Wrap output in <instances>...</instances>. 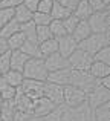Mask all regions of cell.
I'll return each instance as SVG.
<instances>
[{
	"mask_svg": "<svg viewBox=\"0 0 110 121\" xmlns=\"http://www.w3.org/2000/svg\"><path fill=\"white\" fill-rule=\"evenodd\" d=\"M109 44H110V32H104V34H93L92 32L87 39H84L83 41L78 43V48L93 57L99 49L109 46Z\"/></svg>",
	"mask_w": 110,
	"mask_h": 121,
	"instance_id": "cell-1",
	"label": "cell"
},
{
	"mask_svg": "<svg viewBox=\"0 0 110 121\" xmlns=\"http://www.w3.org/2000/svg\"><path fill=\"white\" fill-rule=\"evenodd\" d=\"M87 103V94L77 86H63V106L77 109Z\"/></svg>",
	"mask_w": 110,
	"mask_h": 121,
	"instance_id": "cell-2",
	"label": "cell"
},
{
	"mask_svg": "<svg viewBox=\"0 0 110 121\" xmlns=\"http://www.w3.org/2000/svg\"><path fill=\"white\" fill-rule=\"evenodd\" d=\"M24 78L28 80H37V81H46L48 80V69L45 66L43 58H29L21 71Z\"/></svg>",
	"mask_w": 110,
	"mask_h": 121,
	"instance_id": "cell-3",
	"label": "cell"
},
{
	"mask_svg": "<svg viewBox=\"0 0 110 121\" xmlns=\"http://www.w3.org/2000/svg\"><path fill=\"white\" fill-rule=\"evenodd\" d=\"M87 23L93 34L110 32V9L106 8L102 11L92 12V15L87 18Z\"/></svg>",
	"mask_w": 110,
	"mask_h": 121,
	"instance_id": "cell-4",
	"label": "cell"
},
{
	"mask_svg": "<svg viewBox=\"0 0 110 121\" xmlns=\"http://www.w3.org/2000/svg\"><path fill=\"white\" fill-rule=\"evenodd\" d=\"M106 103H110V89H106L96 83L95 87L87 92V106L93 110Z\"/></svg>",
	"mask_w": 110,
	"mask_h": 121,
	"instance_id": "cell-5",
	"label": "cell"
},
{
	"mask_svg": "<svg viewBox=\"0 0 110 121\" xmlns=\"http://www.w3.org/2000/svg\"><path fill=\"white\" fill-rule=\"evenodd\" d=\"M92 61H93V57L90 55V54L81 51L80 48H78V49H75L73 52L67 57L69 68L77 69V71H89Z\"/></svg>",
	"mask_w": 110,
	"mask_h": 121,
	"instance_id": "cell-6",
	"label": "cell"
},
{
	"mask_svg": "<svg viewBox=\"0 0 110 121\" xmlns=\"http://www.w3.org/2000/svg\"><path fill=\"white\" fill-rule=\"evenodd\" d=\"M43 86H45V81H37V80H28V78H24L18 89H20L29 100L34 101V100H37V98L43 97Z\"/></svg>",
	"mask_w": 110,
	"mask_h": 121,
	"instance_id": "cell-7",
	"label": "cell"
},
{
	"mask_svg": "<svg viewBox=\"0 0 110 121\" xmlns=\"http://www.w3.org/2000/svg\"><path fill=\"white\" fill-rule=\"evenodd\" d=\"M55 107H58V106H55L54 103H51L48 98L40 97V98H37V100L32 101L31 115H32L34 118H40V117H45V115H48V113H51Z\"/></svg>",
	"mask_w": 110,
	"mask_h": 121,
	"instance_id": "cell-8",
	"label": "cell"
},
{
	"mask_svg": "<svg viewBox=\"0 0 110 121\" xmlns=\"http://www.w3.org/2000/svg\"><path fill=\"white\" fill-rule=\"evenodd\" d=\"M43 97L48 98L55 106H63V86L55 84V83L45 81V86H43Z\"/></svg>",
	"mask_w": 110,
	"mask_h": 121,
	"instance_id": "cell-9",
	"label": "cell"
},
{
	"mask_svg": "<svg viewBox=\"0 0 110 121\" xmlns=\"http://www.w3.org/2000/svg\"><path fill=\"white\" fill-rule=\"evenodd\" d=\"M43 61H45V66H46V69H48V72H55V71H60V69L69 68L67 58L61 57L58 52L51 54V55L45 57V58H43Z\"/></svg>",
	"mask_w": 110,
	"mask_h": 121,
	"instance_id": "cell-10",
	"label": "cell"
},
{
	"mask_svg": "<svg viewBox=\"0 0 110 121\" xmlns=\"http://www.w3.org/2000/svg\"><path fill=\"white\" fill-rule=\"evenodd\" d=\"M57 43H58V51H57V52L61 57H64V58H67L75 49H78V43L72 39V35H69V34L57 39Z\"/></svg>",
	"mask_w": 110,
	"mask_h": 121,
	"instance_id": "cell-11",
	"label": "cell"
},
{
	"mask_svg": "<svg viewBox=\"0 0 110 121\" xmlns=\"http://www.w3.org/2000/svg\"><path fill=\"white\" fill-rule=\"evenodd\" d=\"M46 81L55 83V84H60V86H69L70 84V68L60 69V71H55V72H49Z\"/></svg>",
	"mask_w": 110,
	"mask_h": 121,
	"instance_id": "cell-12",
	"label": "cell"
},
{
	"mask_svg": "<svg viewBox=\"0 0 110 121\" xmlns=\"http://www.w3.org/2000/svg\"><path fill=\"white\" fill-rule=\"evenodd\" d=\"M12 103H14L15 110H20V112H28V113H31L32 100H29V98H28L26 95H24L18 87H17V92H15V97H14V100H12Z\"/></svg>",
	"mask_w": 110,
	"mask_h": 121,
	"instance_id": "cell-13",
	"label": "cell"
},
{
	"mask_svg": "<svg viewBox=\"0 0 110 121\" xmlns=\"http://www.w3.org/2000/svg\"><path fill=\"white\" fill-rule=\"evenodd\" d=\"M87 72H89L95 80H99V78H104V77H109L110 75V65H106V63L95 61V60H93Z\"/></svg>",
	"mask_w": 110,
	"mask_h": 121,
	"instance_id": "cell-14",
	"label": "cell"
},
{
	"mask_svg": "<svg viewBox=\"0 0 110 121\" xmlns=\"http://www.w3.org/2000/svg\"><path fill=\"white\" fill-rule=\"evenodd\" d=\"M90 34H92V31H90V26H89V23H87V20H80L78 25L75 26V29L72 31L70 35L77 43H80V41H83L84 39H87Z\"/></svg>",
	"mask_w": 110,
	"mask_h": 121,
	"instance_id": "cell-15",
	"label": "cell"
},
{
	"mask_svg": "<svg viewBox=\"0 0 110 121\" xmlns=\"http://www.w3.org/2000/svg\"><path fill=\"white\" fill-rule=\"evenodd\" d=\"M28 60H29V57H28L26 54H23L20 49H17V51H11V69L21 72Z\"/></svg>",
	"mask_w": 110,
	"mask_h": 121,
	"instance_id": "cell-16",
	"label": "cell"
},
{
	"mask_svg": "<svg viewBox=\"0 0 110 121\" xmlns=\"http://www.w3.org/2000/svg\"><path fill=\"white\" fill-rule=\"evenodd\" d=\"M14 20L17 22V23H20V25L28 23V22L32 20V12H31L23 3H20L18 6L14 8Z\"/></svg>",
	"mask_w": 110,
	"mask_h": 121,
	"instance_id": "cell-17",
	"label": "cell"
},
{
	"mask_svg": "<svg viewBox=\"0 0 110 121\" xmlns=\"http://www.w3.org/2000/svg\"><path fill=\"white\" fill-rule=\"evenodd\" d=\"M92 12L93 11L90 9L87 0H80V2H78V5H77V8L72 11V14H73L78 20H87V18L92 15Z\"/></svg>",
	"mask_w": 110,
	"mask_h": 121,
	"instance_id": "cell-18",
	"label": "cell"
},
{
	"mask_svg": "<svg viewBox=\"0 0 110 121\" xmlns=\"http://www.w3.org/2000/svg\"><path fill=\"white\" fill-rule=\"evenodd\" d=\"M38 49H40V54H41V58L51 55V54H55L57 51H58L57 39H49V40H46V41L38 43Z\"/></svg>",
	"mask_w": 110,
	"mask_h": 121,
	"instance_id": "cell-19",
	"label": "cell"
},
{
	"mask_svg": "<svg viewBox=\"0 0 110 121\" xmlns=\"http://www.w3.org/2000/svg\"><path fill=\"white\" fill-rule=\"evenodd\" d=\"M3 77H5V80H6V83H8L9 86H12V87H15V89L20 87V84L24 80L23 74L18 72V71H14V69H9L8 72H5Z\"/></svg>",
	"mask_w": 110,
	"mask_h": 121,
	"instance_id": "cell-20",
	"label": "cell"
},
{
	"mask_svg": "<svg viewBox=\"0 0 110 121\" xmlns=\"http://www.w3.org/2000/svg\"><path fill=\"white\" fill-rule=\"evenodd\" d=\"M20 51L23 54H26L29 58H41V54H40V49H38V43H34V41H24L21 44Z\"/></svg>",
	"mask_w": 110,
	"mask_h": 121,
	"instance_id": "cell-21",
	"label": "cell"
},
{
	"mask_svg": "<svg viewBox=\"0 0 110 121\" xmlns=\"http://www.w3.org/2000/svg\"><path fill=\"white\" fill-rule=\"evenodd\" d=\"M93 121H110V103H106L102 106L92 110Z\"/></svg>",
	"mask_w": 110,
	"mask_h": 121,
	"instance_id": "cell-22",
	"label": "cell"
},
{
	"mask_svg": "<svg viewBox=\"0 0 110 121\" xmlns=\"http://www.w3.org/2000/svg\"><path fill=\"white\" fill-rule=\"evenodd\" d=\"M35 23H34L32 20L28 22V23H23L20 25V32L24 35V39L28 41H34V43H37V37H35Z\"/></svg>",
	"mask_w": 110,
	"mask_h": 121,
	"instance_id": "cell-23",
	"label": "cell"
},
{
	"mask_svg": "<svg viewBox=\"0 0 110 121\" xmlns=\"http://www.w3.org/2000/svg\"><path fill=\"white\" fill-rule=\"evenodd\" d=\"M18 31H20V23H17L15 20H11L3 28H0V37H2V39H9L11 35H14Z\"/></svg>",
	"mask_w": 110,
	"mask_h": 121,
	"instance_id": "cell-24",
	"label": "cell"
},
{
	"mask_svg": "<svg viewBox=\"0 0 110 121\" xmlns=\"http://www.w3.org/2000/svg\"><path fill=\"white\" fill-rule=\"evenodd\" d=\"M48 26H49V31H51L52 39H60V37H63V35H67L61 20H52Z\"/></svg>",
	"mask_w": 110,
	"mask_h": 121,
	"instance_id": "cell-25",
	"label": "cell"
},
{
	"mask_svg": "<svg viewBox=\"0 0 110 121\" xmlns=\"http://www.w3.org/2000/svg\"><path fill=\"white\" fill-rule=\"evenodd\" d=\"M14 113H15V107H14V103H12V100L3 101L2 110H0V118H2L3 121H11L12 117H14Z\"/></svg>",
	"mask_w": 110,
	"mask_h": 121,
	"instance_id": "cell-26",
	"label": "cell"
},
{
	"mask_svg": "<svg viewBox=\"0 0 110 121\" xmlns=\"http://www.w3.org/2000/svg\"><path fill=\"white\" fill-rule=\"evenodd\" d=\"M49 14H51L52 20H64V18L70 14V11H69L67 8H64V6H61V5H58V3L54 2V6H52Z\"/></svg>",
	"mask_w": 110,
	"mask_h": 121,
	"instance_id": "cell-27",
	"label": "cell"
},
{
	"mask_svg": "<svg viewBox=\"0 0 110 121\" xmlns=\"http://www.w3.org/2000/svg\"><path fill=\"white\" fill-rule=\"evenodd\" d=\"M6 41H8V46H9V51H17L21 48V44L26 41V39H24V35L18 31V32H15L14 35H11L9 39H6Z\"/></svg>",
	"mask_w": 110,
	"mask_h": 121,
	"instance_id": "cell-28",
	"label": "cell"
},
{
	"mask_svg": "<svg viewBox=\"0 0 110 121\" xmlns=\"http://www.w3.org/2000/svg\"><path fill=\"white\" fill-rule=\"evenodd\" d=\"M63 115H64V107L58 106V107H55L51 113H48V115L35 118V121H63Z\"/></svg>",
	"mask_w": 110,
	"mask_h": 121,
	"instance_id": "cell-29",
	"label": "cell"
},
{
	"mask_svg": "<svg viewBox=\"0 0 110 121\" xmlns=\"http://www.w3.org/2000/svg\"><path fill=\"white\" fill-rule=\"evenodd\" d=\"M32 22L35 23V26H48L52 22L51 14H45V12H34L32 14Z\"/></svg>",
	"mask_w": 110,
	"mask_h": 121,
	"instance_id": "cell-30",
	"label": "cell"
},
{
	"mask_svg": "<svg viewBox=\"0 0 110 121\" xmlns=\"http://www.w3.org/2000/svg\"><path fill=\"white\" fill-rule=\"evenodd\" d=\"M14 20V8H0V28Z\"/></svg>",
	"mask_w": 110,
	"mask_h": 121,
	"instance_id": "cell-31",
	"label": "cell"
},
{
	"mask_svg": "<svg viewBox=\"0 0 110 121\" xmlns=\"http://www.w3.org/2000/svg\"><path fill=\"white\" fill-rule=\"evenodd\" d=\"M93 60L95 61H101V63H106V65H110V44L102 49H99L98 52L93 55Z\"/></svg>",
	"mask_w": 110,
	"mask_h": 121,
	"instance_id": "cell-32",
	"label": "cell"
},
{
	"mask_svg": "<svg viewBox=\"0 0 110 121\" xmlns=\"http://www.w3.org/2000/svg\"><path fill=\"white\" fill-rule=\"evenodd\" d=\"M35 37H37V43H41V41L52 39L49 26H37L35 28Z\"/></svg>",
	"mask_w": 110,
	"mask_h": 121,
	"instance_id": "cell-33",
	"label": "cell"
},
{
	"mask_svg": "<svg viewBox=\"0 0 110 121\" xmlns=\"http://www.w3.org/2000/svg\"><path fill=\"white\" fill-rule=\"evenodd\" d=\"M61 22H63V26H64L66 32H67L69 35H70V34H72V31L75 29V26L78 25V22H80V20H78V18H77V17H75V15L70 12V14H69L67 17L64 18V20H61Z\"/></svg>",
	"mask_w": 110,
	"mask_h": 121,
	"instance_id": "cell-34",
	"label": "cell"
},
{
	"mask_svg": "<svg viewBox=\"0 0 110 121\" xmlns=\"http://www.w3.org/2000/svg\"><path fill=\"white\" fill-rule=\"evenodd\" d=\"M11 69V51L0 55V74H5Z\"/></svg>",
	"mask_w": 110,
	"mask_h": 121,
	"instance_id": "cell-35",
	"label": "cell"
},
{
	"mask_svg": "<svg viewBox=\"0 0 110 121\" xmlns=\"http://www.w3.org/2000/svg\"><path fill=\"white\" fill-rule=\"evenodd\" d=\"M15 92H17V89H15V87H12V86H6L5 89H2V91H0V97H2L3 101L14 100Z\"/></svg>",
	"mask_w": 110,
	"mask_h": 121,
	"instance_id": "cell-36",
	"label": "cell"
},
{
	"mask_svg": "<svg viewBox=\"0 0 110 121\" xmlns=\"http://www.w3.org/2000/svg\"><path fill=\"white\" fill-rule=\"evenodd\" d=\"M52 6H54V0H38L37 11H38V12H45V14H49L51 9H52Z\"/></svg>",
	"mask_w": 110,
	"mask_h": 121,
	"instance_id": "cell-37",
	"label": "cell"
},
{
	"mask_svg": "<svg viewBox=\"0 0 110 121\" xmlns=\"http://www.w3.org/2000/svg\"><path fill=\"white\" fill-rule=\"evenodd\" d=\"M35 118H34L31 113L28 112H20V110H15L14 117H12L11 121H34Z\"/></svg>",
	"mask_w": 110,
	"mask_h": 121,
	"instance_id": "cell-38",
	"label": "cell"
},
{
	"mask_svg": "<svg viewBox=\"0 0 110 121\" xmlns=\"http://www.w3.org/2000/svg\"><path fill=\"white\" fill-rule=\"evenodd\" d=\"M55 3H58V5H61V6H64V8H67L69 11H73L75 8H77V5H78V2L80 0H54Z\"/></svg>",
	"mask_w": 110,
	"mask_h": 121,
	"instance_id": "cell-39",
	"label": "cell"
},
{
	"mask_svg": "<svg viewBox=\"0 0 110 121\" xmlns=\"http://www.w3.org/2000/svg\"><path fill=\"white\" fill-rule=\"evenodd\" d=\"M87 3H89L90 9H92L93 12H96V11H102V9L107 8V6L102 3V0H87Z\"/></svg>",
	"mask_w": 110,
	"mask_h": 121,
	"instance_id": "cell-40",
	"label": "cell"
},
{
	"mask_svg": "<svg viewBox=\"0 0 110 121\" xmlns=\"http://www.w3.org/2000/svg\"><path fill=\"white\" fill-rule=\"evenodd\" d=\"M20 3H23V0H0V8H15Z\"/></svg>",
	"mask_w": 110,
	"mask_h": 121,
	"instance_id": "cell-41",
	"label": "cell"
},
{
	"mask_svg": "<svg viewBox=\"0 0 110 121\" xmlns=\"http://www.w3.org/2000/svg\"><path fill=\"white\" fill-rule=\"evenodd\" d=\"M23 5L34 14L37 11V6H38V0H23Z\"/></svg>",
	"mask_w": 110,
	"mask_h": 121,
	"instance_id": "cell-42",
	"label": "cell"
},
{
	"mask_svg": "<svg viewBox=\"0 0 110 121\" xmlns=\"http://www.w3.org/2000/svg\"><path fill=\"white\" fill-rule=\"evenodd\" d=\"M96 83H98L99 86H102V87H106V89H110V75H109V77H104V78L96 80Z\"/></svg>",
	"mask_w": 110,
	"mask_h": 121,
	"instance_id": "cell-43",
	"label": "cell"
},
{
	"mask_svg": "<svg viewBox=\"0 0 110 121\" xmlns=\"http://www.w3.org/2000/svg\"><path fill=\"white\" fill-rule=\"evenodd\" d=\"M9 51V46H8V41H6V39H2L0 37V55L5 52H8Z\"/></svg>",
	"mask_w": 110,
	"mask_h": 121,
	"instance_id": "cell-44",
	"label": "cell"
},
{
	"mask_svg": "<svg viewBox=\"0 0 110 121\" xmlns=\"http://www.w3.org/2000/svg\"><path fill=\"white\" fill-rule=\"evenodd\" d=\"M102 3H104V5L109 8V5H110V0H102Z\"/></svg>",
	"mask_w": 110,
	"mask_h": 121,
	"instance_id": "cell-45",
	"label": "cell"
},
{
	"mask_svg": "<svg viewBox=\"0 0 110 121\" xmlns=\"http://www.w3.org/2000/svg\"><path fill=\"white\" fill-rule=\"evenodd\" d=\"M2 104H3V100H2V97H0V110H2Z\"/></svg>",
	"mask_w": 110,
	"mask_h": 121,
	"instance_id": "cell-46",
	"label": "cell"
},
{
	"mask_svg": "<svg viewBox=\"0 0 110 121\" xmlns=\"http://www.w3.org/2000/svg\"><path fill=\"white\" fill-rule=\"evenodd\" d=\"M0 121H3V120H2V118H0Z\"/></svg>",
	"mask_w": 110,
	"mask_h": 121,
	"instance_id": "cell-47",
	"label": "cell"
},
{
	"mask_svg": "<svg viewBox=\"0 0 110 121\" xmlns=\"http://www.w3.org/2000/svg\"><path fill=\"white\" fill-rule=\"evenodd\" d=\"M34 121H35V120H34Z\"/></svg>",
	"mask_w": 110,
	"mask_h": 121,
	"instance_id": "cell-48",
	"label": "cell"
}]
</instances>
